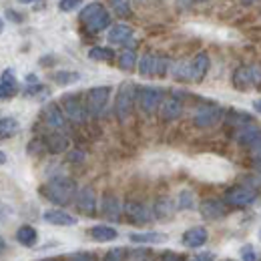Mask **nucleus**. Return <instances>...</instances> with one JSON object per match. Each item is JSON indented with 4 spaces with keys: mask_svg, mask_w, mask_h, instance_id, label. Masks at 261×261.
<instances>
[{
    "mask_svg": "<svg viewBox=\"0 0 261 261\" xmlns=\"http://www.w3.org/2000/svg\"><path fill=\"white\" fill-rule=\"evenodd\" d=\"M40 193L57 205H70L76 199V183L68 177H57L40 187Z\"/></svg>",
    "mask_w": 261,
    "mask_h": 261,
    "instance_id": "obj_1",
    "label": "nucleus"
},
{
    "mask_svg": "<svg viewBox=\"0 0 261 261\" xmlns=\"http://www.w3.org/2000/svg\"><path fill=\"white\" fill-rule=\"evenodd\" d=\"M81 22L87 27L89 33H102L107 31V27H111V14L105 10L102 4L93 2L81 10Z\"/></svg>",
    "mask_w": 261,
    "mask_h": 261,
    "instance_id": "obj_2",
    "label": "nucleus"
},
{
    "mask_svg": "<svg viewBox=\"0 0 261 261\" xmlns=\"http://www.w3.org/2000/svg\"><path fill=\"white\" fill-rule=\"evenodd\" d=\"M135 98H137V87L133 83H123L117 98H115V113L121 121H125L130 115L133 107H135Z\"/></svg>",
    "mask_w": 261,
    "mask_h": 261,
    "instance_id": "obj_3",
    "label": "nucleus"
},
{
    "mask_svg": "<svg viewBox=\"0 0 261 261\" xmlns=\"http://www.w3.org/2000/svg\"><path fill=\"white\" fill-rule=\"evenodd\" d=\"M137 102L143 113H155L163 105V89H159V87L137 89Z\"/></svg>",
    "mask_w": 261,
    "mask_h": 261,
    "instance_id": "obj_4",
    "label": "nucleus"
},
{
    "mask_svg": "<svg viewBox=\"0 0 261 261\" xmlns=\"http://www.w3.org/2000/svg\"><path fill=\"white\" fill-rule=\"evenodd\" d=\"M237 143L245 149H249L253 155L255 153H261V127L257 123H251V125H245L237 130L235 135Z\"/></svg>",
    "mask_w": 261,
    "mask_h": 261,
    "instance_id": "obj_5",
    "label": "nucleus"
},
{
    "mask_svg": "<svg viewBox=\"0 0 261 261\" xmlns=\"http://www.w3.org/2000/svg\"><path fill=\"white\" fill-rule=\"evenodd\" d=\"M111 91H113L111 87H93L87 93V111H89V115L98 117L105 111L109 97H111Z\"/></svg>",
    "mask_w": 261,
    "mask_h": 261,
    "instance_id": "obj_6",
    "label": "nucleus"
},
{
    "mask_svg": "<svg viewBox=\"0 0 261 261\" xmlns=\"http://www.w3.org/2000/svg\"><path fill=\"white\" fill-rule=\"evenodd\" d=\"M63 113L74 123H85L87 117H89L87 105H83L76 95H65L63 97Z\"/></svg>",
    "mask_w": 261,
    "mask_h": 261,
    "instance_id": "obj_7",
    "label": "nucleus"
},
{
    "mask_svg": "<svg viewBox=\"0 0 261 261\" xmlns=\"http://www.w3.org/2000/svg\"><path fill=\"white\" fill-rule=\"evenodd\" d=\"M221 115H223L221 107H217V105H205V107H199L197 109L195 117H193V123H195L197 127H201V129H207V127H213L215 123H219Z\"/></svg>",
    "mask_w": 261,
    "mask_h": 261,
    "instance_id": "obj_8",
    "label": "nucleus"
},
{
    "mask_svg": "<svg viewBox=\"0 0 261 261\" xmlns=\"http://www.w3.org/2000/svg\"><path fill=\"white\" fill-rule=\"evenodd\" d=\"M225 201L229 205H235V207H249L257 201V191H251L247 187H235V189L227 191Z\"/></svg>",
    "mask_w": 261,
    "mask_h": 261,
    "instance_id": "obj_9",
    "label": "nucleus"
},
{
    "mask_svg": "<svg viewBox=\"0 0 261 261\" xmlns=\"http://www.w3.org/2000/svg\"><path fill=\"white\" fill-rule=\"evenodd\" d=\"M199 213L209 219V221H217V219H223L227 215V207L223 201H217V199H205L201 201L199 205Z\"/></svg>",
    "mask_w": 261,
    "mask_h": 261,
    "instance_id": "obj_10",
    "label": "nucleus"
},
{
    "mask_svg": "<svg viewBox=\"0 0 261 261\" xmlns=\"http://www.w3.org/2000/svg\"><path fill=\"white\" fill-rule=\"evenodd\" d=\"M76 209L83 213V215H89L93 217L97 213V195L91 187H83L79 193H76Z\"/></svg>",
    "mask_w": 261,
    "mask_h": 261,
    "instance_id": "obj_11",
    "label": "nucleus"
},
{
    "mask_svg": "<svg viewBox=\"0 0 261 261\" xmlns=\"http://www.w3.org/2000/svg\"><path fill=\"white\" fill-rule=\"evenodd\" d=\"M125 213L129 217V221H133L135 225H147L151 221V211L145 203H137V201H130L125 205Z\"/></svg>",
    "mask_w": 261,
    "mask_h": 261,
    "instance_id": "obj_12",
    "label": "nucleus"
},
{
    "mask_svg": "<svg viewBox=\"0 0 261 261\" xmlns=\"http://www.w3.org/2000/svg\"><path fill=\"white\" fill-rule=\"evenodd\" d=\"M42 121L48 125V127H53L55 130L63 129L65 127V113H63V109L59 107V105H55V102H48L44 109H42Z\"/></svg>",
    "mask_w": 261,
    "mask_h": 261,
    "instance_id": "obj_13",
    "label": "nucleus"
},
{
    "mask_svg": "<svg viewBox=\"0 0 261 261\" xmlns=\"http://www.w3.org/2000/svg\"><path fill=\"white\" fill-rule=\"evenodd\" d=\"M16 93H18V81L14 76V70L12 68L2 70V74H0V100H8Z\"/></svg>",
    "mask_w": 261,
    "mask_h": 261,
    "instance_id": "obj_14",
    "label": "nucleus"
},
{
    "mask_svg": "<svg viewBox=\"0 0 261 261\" xmlns=\"http://www.w3.org/2000/svg\"><path fill=\"white\" fill-rule=\"evenodd\" d=\"M42 219L46 223H50V225H57V227H72L79 221V219H74L70 213H66L63 209H46L42 213Z\"/></svg>",
    "mask_w": 261,
    "mask_h": 261,
    "instance_id": "obj_15",
    "label": "nucleus"
},
{
    "mask_svg": "<svg viewBox=\"0 0 261 261\" xmlns=\"http://www.w3.org/2000/svg\"><path fill=\"white\" fill-rule=\"evenodd\" d=\"M100 211H102V215H105L107 219H111V221H119L121 211H123V205H121V201H119V197L117 195L107 193V195H102Z\"/></svg>",
    "mask_w": 261,
    "mask_h": 261,
    "instance_id": "obj_16",
    "label": "nucleus"
},
{
    "mask_svg": "<svg viewBox=\"0 0 261 261\" xmlns=\"http://www.w3.org/2000/svg\"><path fill=\"white\" fill-rule=\"evenodd\" d=\"M42 143H44V149L48 153H53V155L63 153V151H66V147H68V139H66L63 133H59V130L46 133L44 139H42Z\"/></svg>",
    "mask_w": 261,
    "mask_h": 261,
    "instance_id": "obj_17",
    "label": "nucleus"
},
{
    "mask_svg": "<svg viewBox=\"0 0 261 261\" xmlns=\"http://www.w3.org/2000/svg\"><path fill=\"white\" fill-rule=\"evenodd\" d=\"M207 239H209V233H207V229L205 227L187 229V231L183 233V237H181L183 245H185V247H191V249H195V247H203V245L207 243Z\"/></svg>",
    "mask_w": 261,
    "mask_h": 261,
    "instance_id": "obj_18",
    "label": "nucleus"
},
{
    "mask_svg": "<svg viewBox=\"0 0 261 261\" xmlns=\"http://www.w3.org/2000/svg\"><path fill=\"white\" fill-rule=\"evenodd\" d=\"M107 38L113 44H127V46L135 44L133 42V29H130L129 24H115V27H111Z\"/></svg>",
    "mask_w": 261,
    "mask_h": 261,
    "instance_id": "obj_19",
    "label": "nucleus"
},
{
    "mask_svg": "<svg viewBox=\"0 0 261 261\" xmlns=\"http://www.w3.org/2000/svg\"><path fill=\"white\" fill-rule=\"evenodd\" d=\"M189 65H191V81H193V83H199V81H203L205 74L209 72L211 59H209L207 53H199Z\"/></svg>",
    "mask_w": 261,
    "mask_h": 261,
    "instance_id": "obj_20",
    "label": "nucleus"
},
{
    "mask_svg": "<svg viewBox=\"0 0 261 261\" xmlns=\"http://www.w3.org/2000/svg\"><path fill=\"white\" fill-rule=\"evenodd\" d=\"M175 209H177V205H175L169 197H161V199H157V203L153 205V215H155L159 221H169V219L175 215Z\"/></svg>",
    "mask_w": 261,
    "mask_h": 261,
    "instance_id": "obj_21",
    "label": "nucleus"
},
{
    "mask_svg": "<svg viewBox=\"0 0 261 261\" xmlns=\"http://www.w3.org/2000/svg\"><path fill=\"white\" fill-rule=\"evenodd\" d=\"M233 85L237 91L241 93H247L253 89V81H251V70L249 66H239L235 72H233Z\"/></svg>",
    "mask_w": 261,
    "mask_h": 261,
    "instance_id": "obj_22",
    "label": "nucleus"
},
{
    "mask_svg": "<svg viewBox=\"0 0 261 261\" xmlns=\"http://www.w3.org/2000/svg\"><path fill=\"white\" fill-rule=\"evenodd\" d=\"M181 113H183V102L177 97H171L167 98V100H163V105H161V117H163V121H175V119L181 117Z\"/></svg>",
    "mask_w": 261,
    "mask_h": 261,
    "instance_id": "obj_23",
    "label": "nucleus"
},
{
    "mask_svg": "<svg viewBox=\"0 0 261 261\" xmlns=\"http://www.w3.org/2000/svg\"><path fill=\"white\" fill-rule=\"evenodd\" d=\"M89 235L93 241L97 243H109V241H115L119 237L117 229L115 227H109V225H95V227L89 229Z\"/></svg>",
    "mask_w": 261,
    "mask_h": 261,
    "instance_id": "obj_24",
    "label": "nucleus"
},
{
    "mask_svg": "<svg viewBox=\"0 0 261 261\" xmlns=\"http://www.w3.org/2000/svg\"><path fill=\"white\" fill-rule=\"evenodd\" d=\"M129 239L133 243H151V245H159V243H165L169 237L165 233H159V231H147V233H130Z\"/></svg>",
    "mask_w": 261,
    "mask_h": 261,
    "instance_id": "obj_25",
    "label": "nucleus"
},
{
    "mask_svg": "<svg viewBox=\"0 0 261 261\" xmlns=\"http://www.w3.org/2000/svg\"><path fill=\"white\" fill-rule=\"evenodd\" d=\"M157 61L159 57L153 55V53H145L139 61V72L141 76H155L157 74Z\"/></svg>",
    "mask_w": 261,
    "mask_h": 261,
    "instance_id": "obj_26",
    "label": "nucleus"
},
{
    "mask_svg": "<svg viewBox=\"0 0 261 261\" xmlns=\"http://www.w3.org/2000/svg\"><path fill=\"white\" fill-rule=\"evenodd\" d=\"M16 241L20 245H24V247H33V245H36V241H38V233L31 225H22V227H18V231H16Z\"/></svg>",
    "mask_w": 261,
    "mask_h": 261,
    "instance_id": "obj_27",
    "label": "nucleus"
},
{
    "mask_svg": "<svg viewBox=\"0 0 261 261\" xmlns=\"http://www.w3.org/2000/svg\"><path fill=\"white\" fill-rule=\"evenodd\" d=\"M18 121L12 117H0V141H6L18 133Z\"/></svg>",
    "mask_w": 261,
    "mask_h": 261,
    "instance_id": "obj_28",
    "label": "nucleus"
},
{
    "mask_svg": "<svg viewBox=\"0 0 261 261\" xmlns=\"http://www.w3.org/2000/svg\"><path fill=\"white\" fill-rule=\"evenodd\" d=\"M53 81L59 87H70V85H74V83L81 81V74L74 72V70H59V72L53 74Z\"/></svg>",
    "mask_w": 261,
    "mask_h": 261,
    "instance_id": "obj_29",
    "label": "nucleus"
},
{
    "mask_svg": "<svg viewBox=\"0 0 261 261\" xmlns=\"http://www.w3.org/2000/svg\"><path fill=\"white\" fill-rule=\"evenodd\" d=\"M195 193L193 191H189V189H185V191H181L179 193V199H177V209L179 211H191V209H195Z\"/></svg>",
    "mask_w": 261,
    "mask_h": 261,
    "instance_id": "obj_30",
    "label": "nucleus"
},
{
    "mask_svg": "<svg viewBox=\"0 0 261 261\" xmlns=\"http://www.w3.org/2000/svg\"><path fill=\"white\" fill-rule=\"evenodd\" d=\"M225 121H227L229 125H235V127H239V129H241V127H245V125H251V123H255V121H253L249 115H245V113H239V111H231V113L227 115V119H225Z\"/></svg>",
    "mask_w": 261,
    "mask_h": 261,
    "instance_id": "obj_31",
    "label": "nucleus"
},
{
    "mask_svg": "<svg viewBox=\"0 0 261 261\" xmlns=\"http://www.w3.org/2000/svg\"><path fill=\"white\" fill-rule=\"evenodd\" d=\"M89 59L91 61H111V59H115V53L107 46H93L89 50Z\"/></svg>",
    "mask_w": 261,
    "mask_h": 261,
    "instance_id": "obj_32",
    "label": "nucleus"
},
{
    "mask_svg": "<svg viewBox=\"0 0 261 261\" xmlns=\"http://www.w3.org/2000/svg\"><path fill=\"white\" fill-rule=\"evenodd\" d=\"M137 65V55H135V50H123L121 55H119V68L121 70H133Z\"/></svg>",
    "mask_w": 261,
    "mask_h": 261,
    "instance_id": "obj_33",
    "label": "nucleus"
},
{
    "mask_svg": "<svg viewBox=\"0 0 261 261\" xmlns=\"http://www.w3.org/2000/svg\"><path fill=\"white\" fill-rule=\"evenodd\" d=\"M48 95V89L44 85H34V87H27L24 89V97L29 98H42Z\"/></svg>",
    "mask_w": 261,
    "mask_h": 261,
    "instance_id": "obj_34",
    "label": "nucleus"
},
{
    "mask_svg": "<svg viewBox=\"0 0 261 261\" xmlns=\"http://www.w3.org/2000/svg\"><path fill=\"white\" fill-rule=\"evenodd\" d=\"M111 6L115 8V12H117L119 16H129L130 14V4L127 0H113Z\"/></svg>",
    "mask_w": 261,
    "mask_h": 261,
    "instance_id": "obj_35",
    "label": "nucleus"
},
{
    "mask_svg": "<svg viewBox=\"0 0 261 261\" xmlns=\"http://www.w3.org/2000/svg\"><path fill=\"white\" fill-rule=\"evenodd\" d=\"M175 79L177 81H191V65L181 63V65L175 68Z\"/></svg>",
    "mask_w": 261,
    "mask_h": 261,
    "instance_id": "obj_36",
    "label": "nucleus"
},
{
    "mask_svg": "<svg viewBox=\"0 0 261 261\" xmlns=\"http://www.w3.org/2000/svg\"><path fill=\"white\" fill-rule=\"evenodd\" d=\"M123 259H125V249L123 247H115V249H111L105 255V261H123Z\"/></svg>",
    "mask_w": 261,
    "mask_h": 261,
    "instance_id": "obj_37",
    "label": "nucleus"
},
{
    "mask_svg": "<svg viewBox=\"0 0 261 261\" xmlns=\"http://www.w3.org/2000/svg\"><path fill=\"white\" fill-rule=\"evenodd\" d=\"M241 259L243 261H257V253H255L253 245H243V247H241Z\"/></svg>",
    "mask_w": 261,
    "mask_h": 261,
    "instance_id": "obj_38",
    "label": "nucleus"
},
{
    "mask_svg": "<svg viewBox=\"0 0 261 261\" xmlns=\"http://www.w3.org/2000/svg\"><path fill=\"white\" fill-rule=\"evenodd\" d=\"M81 6V0H61L59 2V8L63 10V12H72V10H76Z\"/></svg>",
    "mask_w": 261,
    "mask_h": 261,
    "instance_id": "obj_39",
    "label": "nucleus"
},
{
    "mask_svg": "<svg viewBox=\"0 0 261 261\" xmlns=\"http://www.w3.org/2000/svg\"><path fill=\"white\" fill-rule=\"evenodd\" d=\"M251 70V81H253V89H261V66L251 65L249 66Z\"/></svg>",
    "mask_w": 261,
    "mask_h": 261,
    "instance_id": "obj_40",
    "label": "nucleus"
},
{
    "mask_svg": "<svg viewBox=\"0 0 261 261\" xmlns=\"http://www.w3.org/2000/svg\"><path fill=\"white\" fill-rule=\"evenodd\" d=\"M169 70V59L167 57H159L157 61V76H165Z\"/></svg>",
    "mask_w": 261,
    "mask_h": 261,
    "instance_id": "obj_41",
    "label": "nucleus"
},
{
    "mask_svg": "<svg viewBox=\"0 0 261 261\" xmlns=\"http://www.w3.org/2000/svg\"><path fill=\"white\" fill-rule=\"evenodd\" d=\"M6 18L12 20V22H22V16L14 12V8H6Z\"/></svg>",
    "mask_w": 261,
    "mask_h": 261,
    "instance_id": "obj_42",
    "label": "nucleus"
},
{
    "mask_svg": "<svg viewBox=\"0 0 261 261\" xmlns=\"http://www.w3.org/2000/svg\"><path fill=\"white\" fill-rule=\"evenodd\" d=\"M68 159H70V161H83L85 157H83L81 151H70V153H68Z\"/></svg>",
    "mask_w": 261,
    "mask_h": 261,
    "instance_id": "obj_43",
    "label": "nucleus"
},
{
    "mask_svg": "<svg viewBox=\"0 0 261 261\" xmlns=\"http://www.w3.org/2000/svg\"><path fill=\"white\" fill-rule=\"evenodd\" d=\"M72 261H93L89 255H85V253H79V255H74L72 257Z\"/></svg>",
    "mask_w": 261,
    "mask_h": 261,
    "instance_id": "obj_44",
    "label": "nucleus"
},
{
    "mask_svg": "<svg viewBox=\"0 0 261 261\" xmlns=\"http://www.w3.org/2000/svg\"><path fill=\"white\" fill-rule=\"evenodd\" d=\"M253 159H255V167H257V171L261 173V153H255V155H253Z\"/></svg>",
    "mask_w": 261,
    "mask_h": 261,
    "instance_id": "obj_45",
    "label": "nucleus"
},
{
    "mask_svg": "<svg viewBox=\"0 0 261 261\" xmlns=\"http://www.w3.org/2000/svg\"><path fill=\"white\" fill-rule=\"evenodd\" d=\"M165 261H181V259H179L177 255H173V253H167V255H165Z\"/></svg>",
    "mask_w": 261,
    "mask_h": 261,
    "instance_id": "obj_46",
    "label": "nucleus"
},
{
    "mask_svg": "<svg viewBox=\"0 0 261 261\" xmlns=\"http://www.w3.org/2000/svg\"><path fill=\"white\" fill-rule=\"evenodd\" d=\"M46 61H40V65L42 66H48V65H53V57H44Z\"/></svg>",
    "mask_w": 261,
    "mask_h": 261,
    "instance_id": "obj_47",
    "label": "nucleus"
},
{
    "mask_svg": "<svg viewBox=\"0 0 261 261\" xmlns=\"http://www.w3.org/2000/svg\"><path fill=\"white\" fill-rule=\"evenodd\" d=\"M253 109H255V111H257V113L261 115V98H257V100L253 102Z\"/></svg>",
    "mask_w": 261,
    "mask_h": 261,
    "instance_id": "obj_48",
    "label": "nucleus"
},
{
    "mask_svg": "<svg viewBox=\"0 0 261 261\" xmlns=\"http://www.w3.org/2000/svg\"><path fill=\"white\" fill-rule=\"evenodd\" d=\"M4 163H6V153L0 151V165H4Z\"/></svg>",
    "mask_w": 261,
    "mask_h": 261,
    "instance_id": "obj_49",
    "label": "nucleus"
},
{
    "mask_svg": "<svg viewBox=\"0 0 261 261\" xmlns=\"http://www.w3.org/2000/svg\"><path fill=\"white\" fill-rule=\"evenodd\" d=\"M27 81H29V83H36V76H34V74H29Z\"/></svg>",
    "mask_w": 261,
    "mask_h": 261,
    "instance_id": "obj_50",
    "label": "nucleus"
},
{
    "mask_svg": "<svg viewBox=\"0 0 261 261\" xmlns=\"http://www.w3.org/2000/svg\"><path fill=\"white\" fill-rule=\"evenodd\" d=\"M4 247H6V243H4V239H2V237H0V253H2V251H4Z\"/></svg>",
    "mask_w": 261,
    "mask_h": 261,
    "instance_id": "obj_51",
    "label": "nucleus"
},
{
    "mask_svg": "<svg viewBox=\"0 0 261 261\" xmlns=\"http://www.w3.org/2000/svg\"><path fill=\"white\" fill-rule=\"evenodd\" d=\"M2 31H4V20L0 18V34H2Z\"/></svg>",
    "mask_w": 261,
    "mask_h": 261,
    "instance_id": "obj_52",
    "label": "nucleus"
},
{
    "mask_svg": "<svg viewBox=\"0 0 261 261\" xmlns=\"http://www.w3.org/2000/svg\"><path fill=\"white\" fill-rule=\"evenodd\" d=\"M193 261H203V259H199V257H197V259H193Z\"/></svg>",
    "mask_w": 261,
    "mask_h": 261,
    "instance_id": "obj_53",
    "label": "nucleus"
},
{
    "mask_svg": "<svg viewBox=\"0 0 261 261\" xmlns=\"http://www.w3.org/2000/svg\"><path fill=\"white\" fill-rule=\"evenodd\" d=\"M259 241H261V229H259Z\"/></svg>",
    "mask_w": 261,
    "mask_h": 261,
    "instance_id": "obj_54",
    "label": "nucleus"
},
{
    "mask_svg": "<svg viewBox=\"0 0 261 261\" xmlns=\"http://www.w3.org/2000/svg\"><path fill=\"white\" fill-rule=\"evenodd\" d=\"M227 261H233V259H227Z\"/></svg>",
    "mask_w": 261,
    "mask_h": 261,
    "instance_id": "obj_55",
    "label": "nucleus"
}]
</instances>
